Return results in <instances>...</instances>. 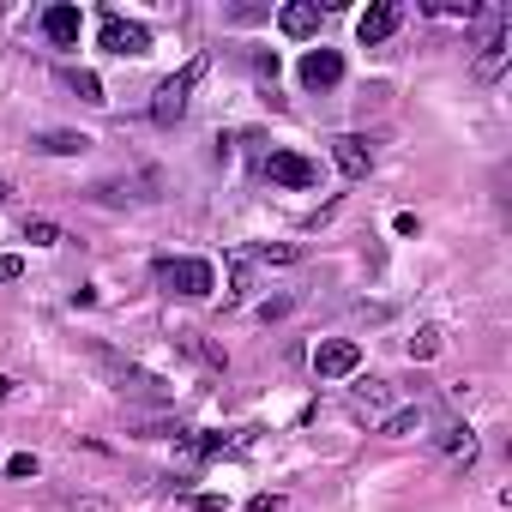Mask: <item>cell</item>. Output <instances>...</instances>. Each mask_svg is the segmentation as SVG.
Returning <instances> with one entry per match:
<instances>
[{"label":"cell","mask_w":512,"mask_h":512,"mask_svg":"<svg viewBox=\"0 0 512 512\" xmlns=\"http://www.w3.org/2000/svg\"><path fill=\"white\" fill-rule=\"evenodd\" d=\"M7 476H37V458H31V452H19V458H7Z\"/></svg>","instance_id":"24"},{"label":"cell","mask_w":512,"mask_h":512,"mask_svg":"<svg viewBox=\"0 0 512 512\" xmlns=\"http://www.w3.org/2000/svg\"><path fill=\"white\" fill-rule=\"evenodd\" d=\"M151 278H157V290H169V296H211V290H217L211 260H157Z\"/></svg>","instance_id":"2"},{"label":"cell","mask_w":512,"mask_h":512,"mask_svg":"<svg viewBox=\"0 0 512 512\" xmlns=\"http://www.w3.org/2000/svg\"><path fill=\"white\" fill-rule=\"evenodd\" d=\"M79 25H85V19H79V7H49V13H43V37H49V43H61V49H73V43H79Z\"/></svg>","instance_id":"14"},{"label":"cell","mask_w":512,"mask_h":512,"mask_svg":"<svg viewBox=\"0 0 512 512\" xmlns=\"http://www.w3.org/2000/svg\"><path fill=\"white\" fill-rule=\"evenodd\" d=\"M440 344H446V338H440V326H422V332L410 338V362H428V356H440Z\"/></svg>","instance_id":"21"},{"label":"cell","mask_w":512,"mask_h":512,"mask_svg":"<svg viewBox=\"0 0 512 512\" xmlns=\"http://www.w3.org/2000/svg\"><path fill=\"white\" fill-rule=\"evenodd\" d=\"M37 145H43V151H55V157H79L91 139H85V133H43Z\"/></svg>","instance_id":"19"},{"label":"cell","mask_w":512,"mask_h":512,"mask_svg":"<svg viewBox=\"0 0 512 512\" xmlns=\"http://www.w3.org/2000/svg\"><path fill=\"white\" fill-rule=\"evenodd\" d=\"M320 0H290V7L278 13V25H284V37H314L320 31Z\"/></svg>","instance_id":"12"},{"label":"cell","mask_w":512,"mask_h":512,"mask_svg":"<svg viewBox=\"0 0 512 512\" xmlns=\"http://www.w3.org/2000/svg\"><path fill=\"white\" fill-rule=\"evenodd\" d=\"M25 241H37V247H55V241H61V229H55L49 217H31V223H25Z\"/></svg>","instance_id":"22"},{"label":"cell","mask_w":512,"mask_h":512,"mask_svg":"<svg viewBox=\"0 0 512 512\" xmlns=\"http://www.w3.org/2000/svg\"><path fill=\"white\" fill-rule=\"evenodd\" d=\"M247 512H284V500H278V494H253Z\"/></svg>","instance_id":"25"},{"label":"cell","mask_w":512,"mask_h":512,"mask_svg":"<svg viewBox=\"0 0 512 512\" xmlns=\"http://www.w3.org/2000/svg\"><path fill=\"white\" fill-rule=\"evenodd\" d=\"M266 175L278 187H320V163H308L302 151H272L266 157Z\"/></svg>","instance_id":"7"},{"label":"cell","mask_w":512,"mask_h":512,"mask_svg":"<svg viewBox=\"0 0 512 512\" xmlns=\"http://www.w3.org/2000/svg\"><path fill=\"white\" fill-rule=\"evenodd\" d=\"M0 199H7V187H0Z\"/></svg>","instance_id":"27"},{"label":"cell","mask_w":512,"mask_h":512,"mask_svg":"<svg viewBox=\"0 0 512 512\" xmlns=\"http://www.w3.org/2000/svg\"><path fill=\"white\" fill-rule=\"evenodd\" d=\"M398 25H404V7H398V0H374V7H368V13L356 19V37H362V43L374 49V43H386V37H392Z\"/></svg>","instance_id":"9"},{"label":"cell","mask_w":512,"mask_h":512,"mask_svg":"<svg viewBox=\"0 0 512 512\" xmlns=\"http://www.w3.org/2000/svg\"><path fill=\"white\" fill-rule=\"evenodd\" d=\"M302 253H308L302 241H253V247H241V260H247V266H253V260H266V266H296Z\"/></svg>","instance_id":"13"},{"label":"cell","mask_w":512,"mask_h":512,"mask_svg":"<svg viewBox=\"0 0 512 512\" xmlns=\"http://www.w3.org/2000/svg\"><path fill=\"white\" fill-rule=\"evenodd\" d=\"M344 404H350V416H356V422L380 428V422H386V416L398 410V392H392V380H356Z\"/></svg>","instance_id":"4"},{"label":"cell","mask_w":512,"mask_h":512,"mask_svg":"<svg viewBox=\"0 0 512 512\" xmlns=\"http://www.w3.org/2000/svg\"><path fill=\"white\" fill-rule=\"evenodd\" d=\"M338 79H344V55L338 49H308L302 55V85L308 91H332Z\"/></svg>","instance_id":"10"},{"label":"cell","mask_w":512,"mask_h":512,"mask_svg":"<svg viewBox=\"0 0 512 512\" xmlns=\"http://www.w3.org/2000/svg\"><path fill=\"white\" fill-rule=\"evenodd\" d=\"M362 368V344L356 338H326L320 350H314V374L320 380H350Z\"/></svg>","instance_id":"5"},{"label":"cell","mask_w":512,"mask_h":512,"mask_svg":"<svg viewBox=\"0 0 512 512\" xmlns=\"http://www.w3.org/2000/svg\"><path fill=\"white\" fill-rule=\"evenodd\" d=\"M199 79H205V55H193V61H187L175 79H163V85H157L151 121H157V127H175V121L187 115V97H193V85H199Z\"/></svg>","instance_id":"1"},{"label":"cell","mask_w":512,"mask_h":512,"mask_svg":"<svg viewBox=\"0 0 512 512\" xmlns=\"http://www.w3.org/2000/svg\"><path fill=\"white\" fill-rule=\"evenodd\" d=\"M422 422H428V410H422V404H404V410H392V416L380 422V434H392V440H404V434H416Z\"/></svg>","instance_id":"16"},{"label":"cell","mask_w":512,"mask_h":512,"mask_svg":"<svg viewBox=\"0 0 512 512\" xmlns=\"http://www.w3.org/2000/svg\"><path fill=\"white\" fill-rule=\"evenodd\" d=\"M97 362L109 368L115 392H133V398H145V404H169V386H163L157 374H145V368H133V362H121V356H109V350H97Z\"/></svg>","instance_id":"3"},{"label":"cell","mask_w":512,"mask_h":512,"mask_svg":"<svg viewBox=\"0 0 512 512\" xmlns=\"http://www.w3.org/2000/svg\"><path fill=\"white\" fill-rule=\"evenodd\" d=\"M175 344H181V350H187V356H199V362H205V368H211V374H223V350H211V344H205V338H199V332H175Z\"/></svg>","instance_id":"18"},{"label":"cell","mask_w":512,"mask_h":512,"mask_svg":"<svg viewBox=\"0 0 512 512\" xmlns=\"http://www.w3.org/2000/svg\"><path fill=\"white\" fill-rule=\"evenodd\" d=\"M247 290H253V272H247V260H241V253H235V260H229V290H223V308L247 302Z\"/></svg>","instance_id":"17"},{"label":"cell","mask_w":512,"mask_h":512,"mask_svg":"<svg viewBox=\"0 0 512 512\" xmlns=\"http://www.w3.org/2000/svg\"><path fill=\"white\" fill-rule=\"evenodd\" d=\"M332 157H338V169H344L350 181H362V175L374 169V145H368L362 133H338V139H332Z\"/></svg>","instance_id":"11"},{"label":"cell","mask_w":512,"mask_h":512,"mask_svg":"<svg viewBox=\"0 0 512 512\" xmlns=\"http://www.w3.org/2000/svg\"><path fill=\"white\" fill-rule=\"evenodd\" d=\"M73 512H115V506H109V500H97V494H79V500H73Z\"/></svg>","instance_id":"26"},{"label":"cell","mask_w":512,"mask_h":512,"mask_svg":"<svg viewBox=\"0 0 512 512\" xmlns=\"http://www.w3.org/2000/svg\"><path fill=\"white\" fill-rule=\"evenodd\" d=\"M440 446H446V458H452V464H464V470L476 464V434H470L464 422H458V428H446V434H440Z\"/></svg>","instance_id":"15"},{"label":"cell","mask_w":512,"mask_h":512,"mask_svg":"<svg viewBox=\"0 0 512 512\" xmlns=\"http://www.w3.org/2000/svg\"><path fill=\"white\" fill-rule=\"evenodd\" d=\"M25 278V260H19V253H7V260H0V284H19Z\"/></svg>","instance_id":"23"},{"label":"cell","mask_w":512,"mask_h":512,"mask_svg":"<svg viewBox=\"0 0 512 512\" xmlns=\"http://www.w3.org/2000/svg\"><path fill=\"white\" fill-rule=\"evenodd\" d=\"M506 55H512V25H506V19H494V31H488V37H482V49H476V79H482V85H488V79H500Z\"/></svg>","instance_id":"8"},{"label":"cell","mask_w":512,"mask_h":512,"mask_svg":"<svg viewBox=\"0 0 512 512\" xmlns=\"http://www.w3.org/2000/svg\"><path fill=\"white\" fill-rule=\"evenodd\" d=\"M67 85H73L85 103H109V97H103V79H97V73H85V67H73V73H67Z\"/></svg>","instance_id":"20"},{"label":"cell","mask_w":512,"mask_h":512,"mask_svg":"<svg viewBox=\"0 0 512 512\" xmlns=\"http://www.w3.org/2000/svg\"><path fill=\"white\" fill-rule=\"evenodd\" d=\"M103 49H109V55H145V49H151V31H145L139 19L103 13Z\"/></svg>","instance_id":"6"}]
</instances>
